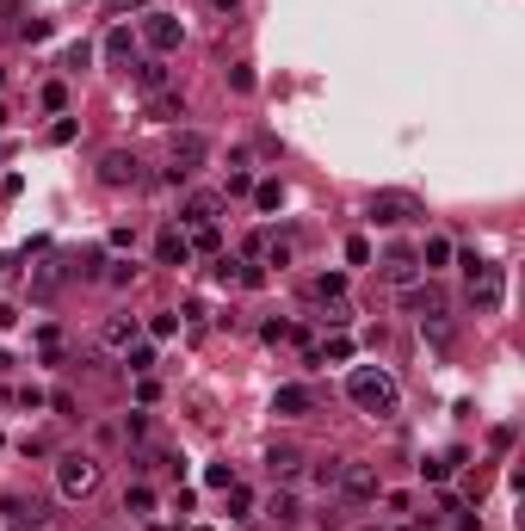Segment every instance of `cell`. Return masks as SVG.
<instances>
[{
  "instance_id": "obj_50",
  "label": "cell",
  "mask_w": 525,
  "mask_h": 531,
  "mask_svg": "<svg viewBox=\"0 0 525 531\" xmlns=\"http://www.w3.org/2000/svg\"><path fill=\"white\" fill-rule=\"evenodd\" d=\"M0 131H6V106H0Z\"/></svg>"
},
{
  "instance_id": "obj_26",
  "label": "cell",
  "mask_w": 525,
  "mask_h": 531,
  "mask_svg": "<svg viewBox=\"0 0 525 531\" xmlns=\"http://www.w3.org/2000/svg\"><path fill=\"white\" fill-rule=\"evenodd\" d=\"M62 353H68V340H62V328H37V359H50V365H56Z\"/></svg>"
},
{
  "instance_id": "obj_14",
  "label": "cell",
  "mask_w": 525,
  "mask_h": 531,
  "mask_svg": "<svg viewBox=\"0 0 525 531\" xmlns=\"http://www.w3.org/2000/svg\"><path fill=\"white\" fill-rule=\"evenodd\" d=\"M378 278H384V284H390V290H408V284H414V278H426V272H420V260H414V254H408V248H395L390 260L378 266Z\"/></svg>"
},
{
  "instance_id": "obj_48",
  "label": "cell",
  "mask_w": 525,
  "mask_h": 531,
  "mask_svg": "<svg viewBox=\"0 0 525 531\" xmlns=\"http://www.w3.org/2000/svg\"><path fill=\"white\" fill-rule=\"evenodd\" d=\"M12 12H19V0H0V19H12Z\"/></svg>"
},
{
  "instance_id": "obj_21",
  "label": "cell",
  "mask_w": 525,
  "mask_h": 531,
  "mask_svg": "<svg viewBox=\"0 0 525 531\" xmlns=\"http://www.w3.org/2000/svg\"><path fill=\"white\" fill-rule=\"evenodd\" d=\"M62 278H68V260H50V266H37V272H31V297H37V303H50V297L62 290Z\"/></svg>"
},
{
  "instance_id": "obj_5",
  "label": "cell",
  "mask_w": 525,
  "mask_h": 531,
  "mask_svg": "<svg viewBox=\"0 0 525 531\" xmlns=\"http://www.w3.org/2000/svg\"><path fill=\"white\" fill-rule=\"evenodd\" d=\"M56 488H62V501H87V495L99 488V457L62 451V457H56Z\"/></svg>"
},
{
  "instance_id": "obj_2",
  "label": "cell",
  "mask_w": 525,
  "mask_h": 531,
  "mask_svg": "<svg viewBox=\"0 0 525 531\" xmlns=\"http://www.w3.org/2000/svg\"><path fill=\"white\" fill-rule=\"evenodd\" d=\"M464 272H470V290H464V303H470L476 315H495V309L507 303V266L464 254Z\"/></svg>"
},
{
  "instance_id": "obj_9",
  "label": "cell",
  "mask_w": 525,
  "mask_h": 531,
  "mask_svg": "<svg viewBox=\"0 0 525 531\" xmlns=\"http://www.w3.org/2000/svg\"><path fill=\"white\" fill-rule=\"evenodd\" d=\"M148 173H142V161H136L131 148H106L99 155V186H112V192H136Z\"/></svg>"
},
{
  "instance_id": "obj_17",
  "label": "cell",
  "mask_w": 525,
  "mask_h": 531,
  "mask_svg": "<svg viewBox=\"0 0 525 531\" xmlns=\"http://www.w3.org/2000/svg\"><path fill=\"white\" fill-rule=\"evenodd\" d=\"M155 260L161 266H192V235H186V229H161V235H155Z\"/></svg>"
},
{
  "instance_id": "obj_18",
  "label": "cell",
  "mask_w": 525,
  "mask_h": 531,
  "mask_svg": "<svg viewBox=\"0 0 525 531\" xmlns=\"http://www.w3.org/2000/svg\"><path fill=\"white\" fill-rule=\"evenodd\" d=\"M136 334H142V321H136V315H112V321L99 328V346H106V353H131Z\"/></svg>"
},
{
  "instance_id": "obj_11",
  "label": "cell",
  "mask_w": 525,
  "mask_h": 531,
  "mask_svg": "<svg viewBox=\"0 0 525 531\" xmlns=\"http://www.w3.org/2000/svg\"><path fill=\"white\" fill-rule=\"evenodd\" d=\"M248 260L254 266H290L297 260V242L290 235H272V229H254L248 235Z\"/></svg>"
},
{
  "instance_id": "obj_36",
  "label": "cell",
  "mask_w": 525,
  "mask_h": 531,
  "mask_svg": "<svg viewBox=\"0 0 525 531\" xmlns=\"http://www.w3.org/2000/svg\"><path fill=\"white\" fill-rule=\"evenodd\" d=\"M173 328H179V315H167V309H161V315H148V334H155V340H167Z\"/></svg>"
},
{
  "instance_id": "obj_52",
  "label": "cell",
  "mask_w": 525,
  "mask_h": 531,
  "mask_svg": "<svg viewBox=\"0 0 525 531\" xmlns=\"http://www.w3.org/2000/svg\"><path fill=\"white\" fill-rule=\"evenodd\" d=\"M0 81H6V68H0Z\"/></svg>"
},
{
  "instance_id": "obj_42",
  "label": "cell",
  "mask_w": 525,
  "mask_h": 531,
  "mask_svg": "<svg viewBox=\"0 0 525 531\" xmlns=\"http://www.w3.org/2000/svg\"><path fill=\"white\" fill-rule=\"evenodd\" d=\"M50 142H56V148L75 142V118H56V124H50Z\"/></svg>"
},
{
  "instance_id": "obj_30",
  "label": "cell",
  "mask_w": 525,
  "mask_h": 531,
  "mask_svg": "<svg viewBox=\"0 0 525 531\" xmlns=\"http://www.w3.org/2000/svg\"><path fill=\"white\" fill-rule=\"evenodd\" d=\"M223 495H229V513H235V519H248V513H254V495H248L242 482H229Z\"/></svg>"
},
{
  "instance_id": "obj_45",
  "label": "cell",
  "mask_w": 525,
  "mask_h": 531,
  "mask_svg": "<svg viewBox=\"0 0 525 531\" xmlns=\"http://www.w3.org/2000/svg\"><path fill=\"white\" fill-rule=\"evenodd\" d=\"M112 12H131V6H155V0H106Z\"/></svg>"
},
{
  "instance_id": "obj_32",
  "label": "cell",
  "mask_w": 525,
  "mask_h": 531,
  "mask_svg": "<svg viewBox=\"0 0 525 531\" xmlns=\"http://www.w3.org/2000/svg\"><path fill=\"white\" fill-rule=\"evenodd\" d=\"M106 284H136V266L131 260H106Z\"/></svg>"
},
{
  "instance_id": "obj_23",
  "label": "cell",
  "mask_w": 525,
  "mask_h": 531,
  "mask_svg": "<svg viewBox=\"0 0 525 531\" xmlns=\"http://www.w3.org/2000/svg\"><path fill=\"white\" fill-rule=\"evenodd\" d=\"M340 297H346V278L340 272H315L309 278V303H340Z\"/></svg>"
},
{
  "instance_id": "obj_1",
  "label": "cell",
  "mask_w": 525,
  "mask_h": 531,
  "mask_svg": "<svg viewBox=\"0 0 525 531\" xmlns=\"http://www.w3.org/2000/svg\"><path fill=\"white\" fill-rule=\"evenodd\" d=\"M346 396H353V408H365V414H378V420H390L395 408H402V390H395V377L384 365H359V371L346 377Z\"/></svg>"
},
{
  "instance_id": "obj_27",
  "label": "cell",
  "mask_w": 525,
  "mask_h": 531,
  "mask_svg": "<svg viewBox=\"0 0 525 531\" xmlns=\"http://www.w3.org/2000/svg\"><path fill=\"white\" fill-rule=\"evenodd\" d=\"M124 513H155V488L148 482H131L124 488Z\"/></svg>"
},
{
  "instance_id": "obj_3",
  "label": "cell",
  "mask_w": 525,
  "mask_h": 531,
  "mask_svg": "<svg viewBox=\"0 0 525 531\" xmlns=\"http://www.w3.org/2000/svg\"><path fill=\"white\" fill-rule=\"evenodd\" d=\"M365 217H371L378 229H408V223H426V204H420L414 192H402V186H384V192L365 198Z\"/></svg>"
},
{
  "instance_id": "obj_22",
  "label": "cell",
  "mask_w": 525,
  "mask_h": 531,
  "mask_svg": "<svg viewBox=\"0 0 525 531\" xmlns=\"http://www.w3.org/2000/svg\"><path fill=\"white\" fill-rule=\"evenodd\" d=\"M414 260H420V272H445V266L457 260V248H451L445 235H426V248H420Z\"/></svg>"
},
{
  "instance_id": "obj_28",
  "label": "cell",
  "mask_w": 525,
  "mask_h": 531,
  "mask_svg": "<svg viewBox=\"0 0 525 531\" xmlns=\"http://www.w3.org/2000/svg\"><path fill=\"white\" fill-rule=\"evenodd\" d=\"M124 365H131L136 377H148V371H155V346H142V340H136L131 353H124Z\"/></svg>"
},
{
  "instance_id": "obj_6",
  "label": "cell",
  "mask_w": 525,
  "mask_h": 531,
  "mask_svg": "<svg viewBox=\"0 0 525 531\" xmlns=\"http://www.w3.org/2000/svg\"><path fill=\"white\" fill-rule=\"evenodd\" d=\"M167 161H173V167H167V179H173V186H186V179L211 161V136H204V131H173V142H167Z\"/></svg>"
},
{
  "instance_id": "obj_12",
  "label": "cell",
  "mask_w": 525,
  "mask_h": 531,
  "mask_svg": "<svg viewBox=\"0 0 525 531\" xmlns=\"http://www.w3.org/2000/svg\"><path fill=\"white\" fill-rule=\"evenodd\" d=\"M402 303H408L414 315H451V297H445L433 278H414V284L402 290Z\"/></svg>"
},
{
  "instance_id": "obj_29",
  "label": "cell",
  "mask_w": 525,
  "mask_h": 531,
  "mask_svg": "<svg viewBox=\"0 0 525 531\" xmlns=\"http://www.w3.org/2000/svg\"><path fill=\"white\" fill-rule=\"evenodd\" d=\"M309 359H334V365H346V359H353V340H346V334H334V340H328L322 353H309Z\"/></svg>"
},
{
  "instance_id": "obj_35",
  "label": "cell",
  "mask_w": 525,
  "mask_h": 531,
  "mask_svg": "<svg viewBox=\"0 0 525 531\" xmlns=\"http://www.w3.org/2000/svg\"><path fill=\"white\" fill-rule=\"evenodd\" d=\"M229 198H242V192H254V179H248V167H229V186H223Z\"/></svg>"
},
{
  "instance_id": "obj_37",
  "label": "cell",
  "mask_w": 525,
  "mask_h": 531,
  "mask_svg": "<svg viewBox=\"0 0 525 531\" xmlns=\"http://www.w3.org/2000/svg\"><path fill=\"white\" fill-rule=\"evenodd\" d=\"M229 482H235L229 464H211V470H204V488H229Z\"/></svg>"
},
{
  "instance_id": "obj_40",
  "label": "cell",
  "mask_w": 525,
  "mask_h": 531,
  "mask_svg": "<svg viewBox=\"0 0 525 531\" xmlns=\"http://www.w3.org/2000/svg\"><path fill=\"white\" fill-rule=\"evenodd\" d=\"M62 68H68V75H81V68H87V44H68V56H62Z\"/></svg>"
},
{
  "instance_id": "obj_43",
  "label": "cell",
  "mask_w": 525,
  "mask_h": 531,
  "mask_svg": "<svg viewBox=\"0 0 525 531\" xmlns=\"http://www.w3.org/2000/svg\"><path fill=\"white\" fill-rule=\"evenodd\" d=\"M322 321H328V328H346V321H353V309H346V303H328V315H322Z\"/></svg>"
},
{
  "instance_id": "obj_25",
  "label": "cell",
  "mask_w": 525,
  "mask_h": 531,
  "mask_svg": "<svg viewBox=\"0 0 525 531\" xmlns=\"http://www.w3.org/2000/svg\"><path fill=\"white\" fill-rule=\"evenodd\" d=\"M254 204H260L266 217H272V210H284V179H260V186H254Z\"/></svg>"
},
{
  "instance_id": "obj_38",
  "label": "cell",
  "mask_w": 525,
  "mask_h": 531,
  "mask_svg": "<svg viewBox=\"0 0 525 531\" xmlns=\"http://www.w3.org/2000/svg\"><path fill=\"white\" fill-rule=\"evenodd\" d=\"M346 260H353V266H371V242H365V235H353V242H346Z\"/></svg>"
},
{
  "instance_id": "obj_16",
  "label": "cell",
  "mask_w": 525,
  "mask_h": 531,
  "mask_svg": "<svg viewBox=\"0 0 525 531\" xmlns=\"http://www.w3.org/2000/svg\"><path fill=\"white\" fill-rule=\"evenodd\" d=\"M124 75H131V87H136V93H142V99L167 87V68H161V56H136V62H131V68H124Z\"/></svg>"
},
{
  "instance_id": "obj_24",
  "label": "cell",
  "mask_w": 525,
  "mask_h": 531,
  "mask_svg": "<svg viewBox=\"0 0 525 531\" xmlns=\"http://www.w3.org/2000/svg\"><path fill=\"white\" fill-rule=\"evenodd\" d=\"M266 519H278V526H297V519H303V507H297V495H290V488H278V495L266 501Z\"/></svg>"
},
{
  "instance_id": "obj_15",
  "label": "cell",
  "mask_w": 525,
  "mask_h": 531,
  "mask_svg": "<svg viewBox=\"0 0 525 531\" xmlns=\"http://www.w3.org/2000/svg\"><path fill=\"white\" fill-rule=\"evenodd\" d=\"M142 112H148V124H173V118H186V93L179 87H161V93L142 99Z\"/></svg>"
},
{
  "instance_id": "obj_31",
  "label": "cell",
  "mask_w": 525,
  "mask_h": 531,
  "mask_svg": "<svg viewBox=\"0 0 525 531\" xmlns=\"http://www.w3.org/2000/svg\"><path fill=\"white\" fill-rule=\"evenodd\" d=\"M192 254H217V223H204V229H192Z\"/></svg>"
},
{
  "instance_id": "obj_46",
  "label": "cell",
  "mask_w": 525,
  "mask_h": 531,
  "mask_svg": "<svg viewBox=\"0 0 525 531\" xmlns=\"http://www.w3.org/2000/svg\"><path fill=\"white\" fill-rule=\"evenodd\" d=\"M12 321H19V315H12V309H6V303H0V334H6V328H12Z\"/></svg>"
},
{
  "instance_id": "obj_34",
  "label": "cell",
  "mask_w": 525,
  "mask_h": 531,
  "mask_svg": "<svg viewBox=\"0 0 525 531\" xmlns=\"http://www.w3.org/2000/svg\"><path fill=\"white\" fill-rule=\"evenodd\" d=\"M229 87H235V93H254V68L235 62V68H229Z\"/></svg>"
},
{
  "instance_id": "obj_44",
  "label": "cell",
  "mask_w": 525,
  "mask_h": 531,
  "mask_svg": "<svg viewBox=\"0 0 525 531\" xmlns=\"http://www.w3.org/2000/svg\"><path fill=\"white\" fill-rule=\"evenodd\" d=\"M420 476H426V482H445V476H451V464H439V457H426V464H420Z\"/></svg>"
},
{
  "instance_id": "obj_20",
  "label": "cell",
  "mask_w": 525,
  "mask_h": 531,
  "mask_svg": "<svg viewBox=\"0 0 525 531\" xmlns=\"http://www.w3.org/2000/svg\"><path fill=\"white\" fill-rule=\"evenodd\" d=\"M266 470H272V482H297L303 451H297V445H272V451H266Z\"/></svg>"
},
{
  "instance_id": "obj_47",
  "label": "cell",
  "mask_w": 525,
  "mask_h": 531,
  "mask_svg": "<svg viewBox=\"0 0 525 531\" xmlns=\"http://www.w3.org/2000/svg\"><path fill=\"white\" fill-rule=\"evenodd\" d=\"M12 266H19L12 254H0V278H12Z\"/></svg>"
},
{
  "instance_id": "obj_7",
  "label": "cell",
  "mask_w": 525,
  "mask_h": 531,
  "mask_svg": "<svg viewBox=\"0 0 525 531\" xmlns=\"http://www.w3.org/2000/svg\"><path fill=\"white\" fill-rule=\"evenodd\" d=\"M0 526H6V531H44V526H50V501L12 488V495H0Z\"/></svg>"
},
{
  "instance_id": "obj_49",
  "label": "cell",
  "mask_w": 525,
  "mask_h": 531,
  "mask_svg": "<svg viewBox=\"0 0 525 531\" xmlns=\"http://www.w3.org/2000/svg\"><path fill=\"white\" fill-rule=\"evenodd\" d=\"M211 6H217V12H235V6H242V0H211Z\"/></svg>"
},
{
  "instance_id": "obj_4",
  "label": "cell",
  "mask_w": 525,
  "mask_h": 531,
  "mask_svg": "<svg viewBox=\"0 0 525 531\" xmlns=\"http://www.w3.org/2000/svg\"><path fill=\"white\" fill-rule=\"evenodd\" d=\"M334 495H340L346 507H371V501L384 495V476H378L371 464H359V457H340V470H334Z\"/></svg>"
},
{
  "instance_id": "obj_33",
  "label": "cell",
  "mask_w": 525,
  "mask_h": 531,
  "mask_svg": "<svg viewBox=\"0 0 525 531\" xmlns=\"http://www.w3.org/2000/svg\"><path fill=\"white\" fill-rule=\"evenodd\" d=\"M19 37H25V44H44V37H50V19H25Z\"/></svg>"
},
{
  "instance_id": "obj_13",
  "label": "cell",
  "mask_w": 525,
  "mask_h": 531,
  "mask_svg": "<svg viewBox=\"0 0 525 531\" xmlns=\"http://www.w3.org/2000/svg\"><path fill=\"white\" fill-rule=\"evenodd\" d=\"M223 217V192H192L186 204H179V223L186 229H204V223H217Z\"/></svg>"
},
{
  "instance_id": "obj_39",
  "label": "cell",
  "mask_w": 525,
  "mask_h": 531,
  "mask_svg": "<svg viewBox=\"0 0 525 531\" xmlns=\"http://www.w3.org/2000/svg\"><path fill=\"white\" fill-rule=\"evenodd\" d=\"M235 272H242V260H229V254L211 266V278H217V284H235Z\"/></svg>"
},
{
  "instance_id": "obj_51",
  "label": "cell",
  "mask_w": 525,
  "mask_h": 531,
  "mask_svg": "<svg viewBox=\"0 0 525 531\" xmlns=\"http://www.w3.org/2000/svg\"><path fill=\"white\" fill-rule=\"evenodd\" d=\"M148 531H173V526H148Z\"/></svg>"
},
{
  "instance_id": "obj_10",
  "label": "cell",
  "mask_w": 525,
  "mask_h": 531,
  "mask_svg": "<svg viewBox=\"0 0 525 531\" xmlns=\"http://www.w3.org/2000/svg\"><path fill=\"white\" fill-rule=\"evenodd\" d=\"M315 408H322V396H315L309 384H278V390H272V414H278V420H309Z\"/></svg>"
},
{
  "instance_id": "obj_41",
  "label": "cell",
  "mask_w": 525,
  "mask_h": 531,
  "mask_svg": "<svg viewBox=\"0 0 525 531\" xmlns=\"http://www.w3.org/2000/svg\"><path fill=\"white\" fill-rule=\"evenodd\" d=\"M44 106H50V112H62V106H68V87H62V81H50V87H44Z\"/></svg>"
},
{
  "instance_id": "obj_19",
  "label": "cell",
  "mask_w": 525,
  "mask_h": 531,
  "mask_svg": "<svg viewBox=\"0 0 525 531\" xmlns=\"http://www.w3.org/2000/svg\"><path fill=\"white\" fill-rule=\"evenodd\" d=\"M106 62H112V68H131L136 62V31L131 25H112V31H106Z\"/></svg>"
},
{
  "instance_id": "obj_8",
  "label": "cell",
  "mask_w": 525,
  "mask_h": 531,
  "mask_svg": "<svg viewBox=\"0 0 525 531\" xmlns=\"http://www.w3.org/2000/svg\"><path fill=\"white\" fill-rule=\"evenodd\" d=\"M142 44H148L155 56H173V50L186 44V19H173V12H161V6H148V12H142Z\"/></svg>"
}]
</instances>
